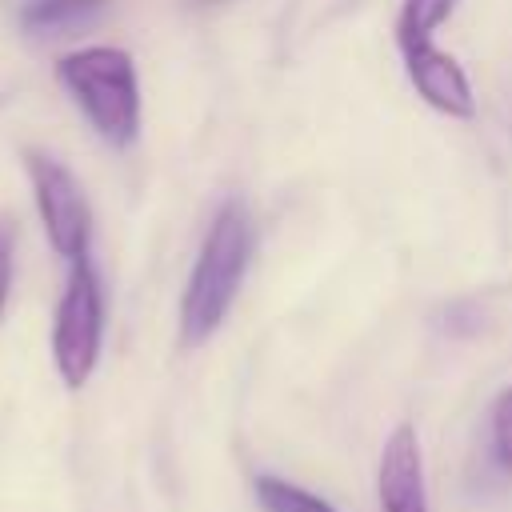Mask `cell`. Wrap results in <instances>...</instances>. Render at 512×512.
I'll return each mask as SVG.
<instances>
[{
    "label": "cell",
    "instance_id": "6da1fadb",
    "mask_svg": "<svg viewBox=\"0 0 512 512\" xmlns=\"http://www.w3.org/2000/svg\"><path fill=\"white\" fill-rule=\"evenodd\" d=\"M248 264H252V216L244 200H228L212 216L204 244L196 252V264L188 272L184 296H180V344L184 348H200L204 340L216 336V328L236 304Z\"/></svg>",
    "mask_w": 512,
    "mask_h": 512
},
{
    "label": "cell",
    "instance_id": "7a4b0ae2",
    "mask_svg": "<svg viewBox=\"0 0 512 512\" xmlns=\"http://www.w3.org/2000/svg\"><path fill=\"white\" fill-rule=\"evenodd\" d=\"M56 80L108 148L136 144V136H140V76L124 48H112V44L76 48V52L60 56Z\"/></svg>",
    "mask_w": 512,
    "mask_h": 512
},
{
    "label": "cell",
    "instance_id": "9c48e42d",
    "mask_svg": "<svg viewBox=\"0 0 512 512\" xmlns=\"http://www.w3.org/2000/svg\"><path fill=\"white\" fill-rule=\"evenodd\" d=\"M452 8L456 0H404L396 16V44L408 48V44L432 40V32L452 16Z\"/></svg>",
    "mask_w": 512,
    "mask_h": 512
},
{
    "label": "cell",
    "instance_id": "3957f363",
    "mask_svg": "<svg viewBox=\"0 0 512 512\" xmlns=\"http://www.w3.org/2000/svg\"><path fill=\"white\" fill-rule=\"evenodd\" d=\"M104 348V288L88 256L68 264L64 292L52 316V364L64 388H84L100 364Z\"/></svg>",
    "mask_w": 512,
    "mask_h": 512
},
{
    "label": "cell",
    "instance_id": "52a82bcc",
    "mask_svg": "<svg viewBox=\"0 0 512 512\" xmlns=\"http://www.w3.org/2000/svg\"><path fill=\"white\" fill-rule=\"evenodd\" d=\"M104 8H108V0H24L20 28L32 36H64V32L88 24Z\"/></svg>",
    "mask_w": 512,
    "mask_h": 512
},
{
    "label": "cell",
    "instance_id": "30bf717a",
    "mask_svg": "<svg viewBox=\"0 0 512 512\" xmlns=\"http://www.w3.org/2000/svg\"><path fill=\"white\" fill-rule=\"evenodd\" d=\"M492 452L504 472H512V388H504L492 404Z\"/></svg>",
    "mask_w": 512,
    "mask_h": 512
},
{
    "label": "cell",
    "instance_id": "ba28073f",
    "mask_svg": "<svg viewBox=\"0 0 512 512\" xmlns=\"http://www.w3.org/2000/svg\"><path fill=\"white\" fill-rule=\"evenodd\" d=\"M252 492L264 512H336V504H328L324 496H316L284 476H268V472H260L252 480Z\"/></svg>",
    "mask_w": 512,
    "mask_h": 512
},
{
    "label": "cell",
    "instance_id": "8992f818",
    "mask_svg": "<svg viewBox=\"0 0 512 512\" xmlns=\"http://www.w3.org/2000/svg\"><path fill=\"white\" fill-rule=\"evenodd\" d=\"M376 500H380V512H428L424 456H420V436L412 424H396L380 448Z\"/></svg>",
    "mask_w": 512,
    "mask_h": 512
},
{
    "label": "cell",
    "instance_id": "277c9868",
    "mask_svg": "<svg viewBox=\"0 0 512 512\" xmlns=\"http://www.w3.org/2000/svg\"><path fill=\"white\" fill-rule=\"evenodd\" d=\"M24 172L32 180V200H36V212H40V224H44L52 252L64 256L68 264L88 256L92 204H88L80 180L68 172V164H60L52 152L24 148Z\"/></svg>",
    "mask_w": 512,
    "mask_h": 512
},
{
    "label": "cell",
    "instance_id": "5b68a950",
    "mask_svg": "<svg viewBox=\"0 0 512 512\" xmlns=\"http://www.w3.org/2000/svg\"><path fill=\"white\" fill-rule=\"evenodd\" d=\"M400 52H404V72H408L416 96H420L428 108H436V112H444V116H452V120H472V116H476L472 84H468L460 60H456L452 52L436 48L432 40L408 44V48H400Z\"/></svg>",
    "mask_w": 512,
    "mask_h": 512
},
{
    "label": "cell",
    "instance_id": "8fae6325",
    "mask_svg": "<svg viewBox=\"0 0 512 512\" xmlns=\"http://www.w3.org/2000/svg\"><path fill=\"white\" fill-rule=\"evenodd\" d=\"M12 260H16V224H12V216L0 212V316H4L8 292H12Z\"/></svg>",
    "mask_w": 512,
    "mask_h": 512
}]
</instances>
